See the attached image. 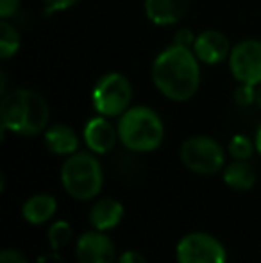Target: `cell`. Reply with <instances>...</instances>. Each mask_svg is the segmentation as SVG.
<instances>
[{"label":"cell","instance_id":"1","mask_svg":"<svg viewBox=\"0 0 261 263\" xmlns=\"http://www.w3.org/2000/svg\"><path fill=\"white\" fill-rule=\"evenodd\" d=\"M200 65L192 49L172 43L154 58L150 79L165 99L186 102L195 97L200 88Z\"/></svg>","mask_w":261,"mask_h":263},{"label":"cell","instance_id":"2","mask_svg":"<svg viewBox=\"0 0 261 263\" xmlns=\"http://www.w3.org/2000/svg\"><path fill=\"white\" fill-rule=\"evenodd\" d=\"M2 131L18 136H38L45 133L50 107L45 97L31 88H14L2 95L0 102Z\"/></svg>","mask_w":261,"mask_h":263},{"label":"cell","instance_id":"3","mask_svg":"<svg viewBox=\"0 0 261 263\" xmlns=\"http://www.w3.org/2000/svg\"><path fill=\"white\" fill-rule=\"evenodd\" d=\"M120 143L131 153H152L165 140V124L149 106H131L116 122Z\"/></svg>","mask_w":261,"mask_h":263},{"label":"cell","instance_id":"4","mask_svg":"<svg viewBox=\"0 0 261 263\" xmlns=\"http://www.w3.org/2000/svg\"><path fill=\"white\" fill-rule=\"evenodd\" d=\"M59 177L63 190L75 201H91L104 186L102 165L91 151H77L66 158Z\"/></svg>","mask_w":261,"mask_h":263},{"label":"cell","instance_id":"5","mask_svg":"<svg viewBox=\"0 0 261 263\" xmlns=\"http://www.w3.org/2000/svg\"><path fill=\"white\" fill-rule=\"evenodd\" d=\"M91 102L97 115L108 118H118L131 107L132 84L124 73L108 72L95 83L91 91Z\"/></svg>","mask_w":261,"mask_h":263},{"label":"cell","instance_id":"6","mask_svg":"<svg viewBox=\"0 0 261 263\" xmlns=\"http://www.w3.org/2000/svg\"><path fill=\"white\" fill-rule=\"evenodd\" d=\"M179 159L190 172L198 176H213L226 166V151L211 136L195 135L181 143Z\"/></svg>","mask_w":261,"mask_h":263},{"label":"cell","instance_id":"7","mask_svg":"<svg viewBox=\"0 0 261 263\" xmlns=\"http://www.w3.org/2000/svg\"><path fill=\"white\" fill-rule=\"evenodd\" d=\"M175 260L177 263H227V251L216 236L193 231L177 242Z\"/></svg>","mask_w":261,"mask_h":263},{"label":"cell","instance_id":"8","mask_svg":"<svg viewBox=\"0 0 261 263\" xmlns=\"http://www.w3.org/2000/svg\"><path fill=\"white\" fill-rule=\"evenodd\" d=\"M229 70L240 84H261V40L249 38L233 45L229 54Z\"/></svg>","mask_w":261,"mask_h":263},{"label":"cell","instance_id":"9","mask_svg":"<svg viewBox=\"0 0 261 263\" xmlns=\"http://www.w3.org/2000/svg\"><path fill=\"white\" fill-rule=\"evenodd\" d=\"M77 263H115L116 247L115 242L104 231L91 229L77 238L75 243Z\"/></svg>","mask_w":261,"mask_h":263},{"label":"cell","instance_id":"10","mask_svg":"<svg viewBox=\"0 0 261 263\" xmlns=\"http://www.w3.org/2000/svg\"><path fill=\"white\" fill-rule=\"evenodd\" d=\"M231 45L229 38L224 34L222 31L216 29H206L200 34H197L195 43H193L192 50L195 54V58L202 65H220L226 59H229L231 54Z\"/></svg>","mask_w":261,"mask_h":263},{"label":"cell","instance_id":"11","mask_svg":"<svg viewBox=\"0 0 261 263\" xmlns=\"http://www.w3.org/2000/svg\"><path fill=\"white\" fill-rule=\"evenodd\" d=\"M83 138L88 151H91L93 154H101V156L111 153L116 142H120L116 125H113L111 120L108 117H102V115H97L86 122Z\"/></svg>","mask_w":261,"mask_h":263},{"label":"cell","instance_id":"12","mask_svg":"<svg viewBox=\"0 0 261 263\" xmlns=\"http://www.w3.org/2000/svg\"><path fill=\"white\" fill-rule=\"evenodd\" d=\"M192 0H145L143 11L150 24L157 27H172L186 16Z\"/></svg>","mask_w":261,"mask_h":263},{"label":"cell","instance_id":"13","mask_svg":"<svg viewBox=\"0 0 261 263\" xmlns=\"http://www.w3.org/2000/svg\"><path fill=\"white\" fill-rule=\"evenodd\" d=\"M124 218V204L113 197L98 199L93 206H91L90 213H88V222L93 229L97 231H111L122 222Z\"/></svg>","mask_w":261,"mask_h":263},{"label":"cell","instance_id":"14","mask_svg":"<svg viewBox=\"0 0 261 263\" xmlns=\"http://www.w3.org/2000/svg\"><path fill=\"white\" fill-rule=\"evenodd\" d=\"M43 142L49 153L56 156L68 158L79 151V136L66 124H54L47 127L43 133Z\"/></svg>","mask_w":261,"mask_h":263},{"label":"cell","instance_id":"15","mask_svg":"<svg viewBox=\"0 0 261 263\" xmlns=\"http://www.w3.org/2000/svg\"><path fill=\"white\" fill-rule=\"evenodd\" d=\"M57 211V201L50 194H36L22 206V217L32 226L47 224Z\"/></svg>","mask_w":261,"mask_h":263},{"label":"cell","instance_id":"16","mask_svg":"<svg viewBox=\"0 0 261 263\" xmlns=\"http://www.w3.org/2000/svg\"><path fill=\"white\" fill-rule=\"evenodd\" d=\"M224 183L234 192H247L254 188L258 181L256 168L249 159H233L229 165L224 166Z\"/></svg>","mask_w":261,"mask_h":263},{"label":"cell","instance_id":"17","mask_svg":"<svg viewBox=\"0 0 261 263\" xmlns=\"http://www.w3.org/2000/svg\"><path fill=\"white\" fill-rule=\"evenodd\" d=\"M22 38L18 29L9 20L0 22V59H9L20 50Z\"/></svg>","mask_w":261,"mask_h":263},{"label":"cell","instance_id":"18","mask_svg":"<svg viewBox=\"0 0 261 263\" xmlns=\"http://www.w3.org/2000/svg\"><path fill=\"white\" fill-rule=\"evenodd\" d=\"M73 236L72 226L66 220H56L50 224V228L47 229V240H49V246L52 251H59L70 243Z\"/></svg>","mask_w":261,"mask_h":263},{"label":"cell","instance_id":"19","mask_svg":"<svg viewBox=\"0 0 261 263\" xmlns=\"http://www.w3.org/2000/svg\"><path fill=\"white\" fill-rule=\"evenodd\" d=\"M256 151V142L245 135H234L229 140L227 153L233 159H251Z\"/></svg>","mask_w":261,"mask_h":263},{"label":"cell","instance_id":"20","mask_svg":"<svg viewBox=\"0 0 261 263\" xmlns=\"http://www.w3.org/2000/svg\"><path fill=\"white\" fill-rule=\"evenodd\" d=\"M256 88L251 84H240L238 83L236 90H234V102L240 107H249L256 104Z\"/></svg>","mask_w":261,"mask_h":263},{"label":"cell","instance_id":"21","mask_svg":"<svg viewBox=\"0 0 261 263\" xmlns=\"http://www.w3.org/2000/svg\"><path fill=\"white\" fill-rule=\"evenodd\" d=\"M81 0H43V13L45 16H50L54 13H63L70 7L77 6Z\"/></svg>","mask_w":261,"mask_h":263},{"label":"cell","instance_id":"22","mask_svg":"<svg viewBox=\"0 0 261 263\" xmlns=\"http://www.w3.org/2000/svg\"><path fill=\"white\" fill-rule=\"evenodd\" d=\"M22 6V0H0V18L9 20L18 13Z\"/></svg>","mask_w":261,"mask_h":263},{"label":"cell","instance_id":"23","mask_svg":"<svg viewBox=\"0 0 261 263\" xmlns=\"http://www.w3.org/2000/svg\"><path fill=\"white\" fill-rule=\"evenodd\" d=\"M197 34H193L192 29H179L174 34V43L175 45L186 47V49H192L193 43H195Z\"/></svg>","mask_w":261,"mask_h":263},{"label":"cell","instance_id":"24","mask_svg":"<svg viewBox=\"0 0 261 263\" xmlns=\"http://www.w3.org/2000/svg\"><path fill=\"white\" fill-rule=\"evenodd\" d=\"M0 263H29L27 256L16 249H4L0 254Z\"/></svg>","mask_w":261,"mask_h":263},{"label":"cell","instance_id":"25","mask_svg":"<svg viewBox=\"0 0 261 263\" xmlns=\"http://www.w3.org/2000/svg\"><path fill=\"white\" fill-rule=\"evenodd\" d=\"M116 263H147V260L142 253H138V251H134V249H129L120 254Z\"/></svg>","mask_w":261,"mask_h":263},{"label":"cell","instance_id":"26","mask_svg":"<svg viewBox=\"0 0 261 263\" xmlns=\"http://www.w3.org/2000/svg\"><path fill=\"white\" fill-rule=\"evenodd\" d=\"M38 263H66V261L57 251H52V253H47L43 256H39Z\"/></svg>","mask_w":261,"mask_h":263},{"label":"cell","instance_id":"27","mask_svg":"<svg viewBox=\"0 0 261 263\" xmlns=\"http://www.w3.org/2000/svg\"><path fill=\"white\" fill-rule=\"evenodd\" d=\"M254 142H256V153L261 156V124L259 127L256 129V136H254Z\"/></svg>","mask_w":261,"mask_h":263},{"label":"cell","instance_id":"28","mask_svg":"<svg viewBox=\"0 0 261 263\" xmlns=\"http://www.w3.org/2000/svg\"><path fill=\"white\" fill-rule=\"evenodd\" d=\"M256 106L261 109V84L258 88H256Z\"/></svg>","mask_w":261,"mask_h":263}]
</instances>
